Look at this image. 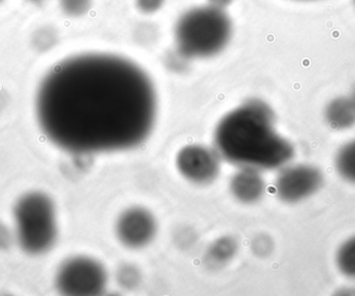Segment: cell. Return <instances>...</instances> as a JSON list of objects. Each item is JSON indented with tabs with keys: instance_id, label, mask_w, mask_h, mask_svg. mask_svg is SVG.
<instances>
[{
	"instance_id": "cell-15",
	"label": "cell",
	"mask_w": 355,
	"mask_h": 296,
	"mask_svg": "<svg viewBox=\"0 0 355 296\" xmlns=\"http://www.w3.org/2000/svg\"><path fill=\"white\" fill-rule=\"evenodd\" d=\"M166 0H137V6L141 12L145 14H152L157 12Z\"/></svg>"
},
{
	"instance_id": "cell-7",
	"label": "cell",
	"mask_w": 355,
	"mask_h": 296,
	"mask_svg": "<svg viewBox=\"0 0 355 296\" xmlns=\"http://www.w3.org/2000/svg\"><path fill=\"white\" fill-rule=\"evenodd\" d=\"M219 154L216 150L202 145H188L177 156V168L188 181L198 185L212 183L220 171Z\"/></svg>"
},
{
	"instance_id": "cell-9",
	"label": "cell",
	"mask_w": 355,
	"mask_h": 296,
	"mask_svg": "<svg viewBox=\"0 0 355 296\" xmlns=\"http://www.w3.org/2000/svg\"><path fill=\"white\" fill-rule=\"evenodd\" d=\"M230 189L238 201L242 203H254L264 195L266 183L260 170L241 167L232 177Z\"/></svg>"
},
{
	"instance_id": "cell-17",
	"label": "cell",
	"mask_w": 355,
	"mask_h": 296,
	"mask_svg": "<svg viewBox=\"0 0 355 296\" xmlns=\"http://www.w3.org/2000/svg\"><path fill=\"white\" fill-rule=\"evenodd\" d=\"M208 1L210 6L223 10V8L229 6L233 2V0H208Z\"/></svg>"
},
{
	"instance_id": "cell-3",
	"label": "cell",
	"mask_w": 355,
	"mask_h": 296,
	"mask_svg": "<svg viewBox=\"0 0 355 296\" xmlns=\"http://www.w3.org/2000/svg\"><path fill=\"white\" fill-rule=\"evenodd\" d=\"M232 22L225 10L198 6L182 15L175 28L178 51L186 58L210 57L229 43Z\"/></svg>"
},
{
	"instance_id": "cell-14",
	"label": "cell",
	"mask_w": 355,
	"mask_h": 296,
	"mask_svg": "<svg viewBox=\"0 0 355 296\" xmlns=\"http://www.w3.org/2000/svg\"><path fill=\"white\" fill-rule=\"evenodd\" d=\"M60 8L71 17H80L92 8V0H60Z\"/></svg>"
},
{
	"instance_id": "cell-4",
	"label": "cell",
	"mask_w": 355,
	"mask_h": 296,
	"mask_svg": "<svg viewBox=\"0 0 355 296\" xmlns=\"http://www.w3.org/2000/svg\"><path fill=\"white\" fill-rule=\"evenodd\" d=\"M16 239L25 253L37 256L50 251L58 239L53 201L40 192L25 194L14 208Z\"/></svg>"
},
{
	"instance_id": "cell-19",
	"label": "cell",
	"mask_w": 355,
	"mask_h": 296,
	"mask_svg": "<svg viewBox=\"0 0 355 296\" xmlns=\"http://www.w3.org/2000/svg\"><path fill=\"white\" fill-rule=\"evenodd\" d=\"M31 1L39 2V1H42V0H31Z\"/></svg>"
},
{
	"instance_id": "cell-5",
	"label": "cell",
	"mask_w": 355,
	"mask_h": 296,
	"mask_svg": "<svg viewBox=\"0 0 355 296\" xmlns=\"http://www.w3.org/2000/svg\"><path fill=\"white\" fill-rule=\"evenodd\" d=\"M55 285L64 295H101L107 285V272L97 260L78 256L62 262L56 272Z\"/></svg>"
},
{
	"instance_id": "cell-20",
	"label": "cell",
	"mask_w": 355,
	"mask_h": 296,
	"mask_svg": "<svg viewBox=\"0 0 355 296\" xmlns=\"http://www.w3.org/2000/svg\"><path fill=\"white\" fill-rule=\"evenodd\" d=\"M354 2H355V0H354Z\"/></svg>"
},
{
	"instance_id": "cell-11",
	"label": "cell",
	"mask_w": 355,
	"mask_h": 296,
	"mask_svg": "<svg viewBox=\"0 0 355 296\" xmlns=\"http://www.w3.org/2000/svg\"><path fill=\"white\" fill-rule=\"evenodd\" d=\"M335 165L342 178L355 183V139L340 148L336 156Z\"/></svg>"
},
{
	"instance_id": "cell-1",
	"label": "cell",
	"mask_w": 355,
	"mask_h": 296,
	"mask_svg": "<svg viewBox=\"0 0 355 296\" xmlns=\"http://www.w3.org/2000/svg\"><path fill=\"white\" fill-rule=\"evenodd\" d=\"M35 114L42 132L66 151H123L151 135L157 95L151 78L131 60L79 54L58 62L44 77Z\"/></svg>"
},
{
	"instance_id": "cell-16",
	"label": "cell",
	"mask_w": 355,
	"mask_h": 296,
	"mask_svg": "<svg viewBox=\"0 0 355 296\" xmlns=\"http://www.w3.org/2000/svg\"><path fill=\"white\" fill-rule=\"evenodd\" d=\"M10 239H8V232L3 226H0V248L8 247Z\"/></svg>"
},
{
	"instance_id": "cell-2",
	"label": "cell",
	"mask_w": 355,
	"mask_h": 296,
	"mask_svg": "<svg viewBox=\"0 0 355 296\" xmlns=\"http://www.w3.org/2000/svg\"><path fill=\"white\" fill-rule=\"evenodd\" d=\"M219 156L240 168H283L294 148L275 130L272 109L260 100H250L221 118L214 132Z\"/></svg>"
},
{
	"instance_id": "cell-6",
	"label": "cell",
	"mask_w": 355,
	"mask_h": 296,
	"mask_svg": "<svg viewBox=\"0 0 355 296\" xmlns=\"http://www.w3.org/2000/svg\"><path fill=\"white\" fill-rule=\"evenodd\" d=\"M323 181V173L312 165L284 166L275 179V193L282 201L297 203L316 194Z\"/></svg>"
},
{
	"instance_id": "cell-18",
	"label": "cell",
	"mask_w": 355,
	"mask_h": 296,
	"mask_svg": "<svg viewBox=\"0 0 355 296\" xmlns=\"http://www.w3.org/2000/svg\"><path fill=\"white\" fill-rule=\"evenodd\" d=\"M349 98L350 99H352V103H354L355 106V85L354 86V89H352V93H350Z\"/></svg>"
},
{
	"instance_id": "cell-13",
	"label": "cell",
	"mask_w": 355,
	"mask_h": 296,
	"mask_svg": "<svg viewBox=\"0 0 355 296\" xmlns=\"http://www.w3.org/2000/svg\"><path fill=\"white\" fill-rule=\"evenodd\" d=\"M236 247L235 241L231 239H221L214 243L210 250V256L214 261L223 262L233 257L235 254Z\"/></svg>"
},
{
	"instance_id": "cell-10",
	"label": "cell",
	"mask_w": 355,
	"mask_h": 296,
	"mask_svg": "<svg viewBox=\"0 0 355 296\" xmlns=\"http://www.w3.org/2000/svg\"><path fill=\"white\" fill-rule=\"evenodd\" d=\"M324 116L334 130H348L355 124L354 104L349 97L336 98L325 108Z\"/></svg>"
},
{
	"instance_id": "cell-8",
	"label": "cell",
	"mask_w": 355,
	"mask_h": 296,
	"mask_svg": "<svg viewBox=\"0 0 355 296\" xmlns=\"http://www.w3.org/2000/svg\"><path fill=\"white\" fill-rule=\"evenodd\" d=\"M119 241L130 249H141L149 245L157 232V224L151 212L145 208L125 210L116 225Z\"/></svg>"
},
{
	"instance_id": "cell-12",
	"label": "cell",
	"mask_w": 355,
	"mask_h": 296,
	"mask_svg": "<svg viewBox=\"0 0 355 296\" xmlns=\"http://www.w3.org/2000/svg\"><path fill=\"white\" fill-rule=\"evenodd\" d=\"M336 263L343 276L355 279V235L340 246L336 255Z\"/></svg>"
}]
</instances>
